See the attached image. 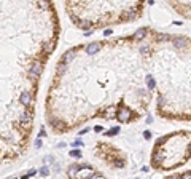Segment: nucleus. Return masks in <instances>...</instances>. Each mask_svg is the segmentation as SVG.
<instances>
[{"mask_svg": "<svg viewBox=\"0 0 191 179\" xmlns=\"http://www.w3.org/2000/svg\"><path fill=\"white\" fill-rule=\"evenodd\" d=\"M78 27L83 29V30H88V29L93 27V24H91L89 21H80V22H78Z\"/></svg>", "mask_w": 191, "mask_h": 179, "instance_id": "10", "label": "nucleus"}, {"mask_svg": "<svg viewBox=\"0 0 191 179\" xmlns=\"http://www.w3.org/2000/svg\"><path fill=\"white\" fill-rule=\"evenodd\" d=\"M116 133H118V128H113V130L107 131V133H105V134H107V136H115V134H116Z\"/></svg>", "mask_w": 191, "mask_h": 179, "instance_id": "13", "label": "nucleus"}, {"mask_svg": "<svg viewBox=\"0 0 191 179\" xmlns=\"http://www.w3.org/2000/svg\"><path fill=\"white\" fill-rule=\"evenodd\" d=\"M32 119H33V115L29 112V110H26V112L19 117V121H21V125H22L24 128H29V125L32 123Z\"/></svg>", "mask_w": 191, "mask_h": 179, "instance_id": "4", "label": "nucleus"}, {"mask_svg": "<svg viewBox=\"0 0 191 179\" xmlns=\"http://www.w3.org/2000/svg\"><path fill=\"white\" fill-rule=\"evenodd\" d=\"M73 56H75V50H69V51H66V53H64V56H62V59H61V61L67 62V61L73 59Z\"/></svg>", "mask_w": 191, "mask_h": 179, "instance_id": "8", "label": "nucleus"}, {"mask_svg": "<svg viewBox=\"0 0 191 179\" xmlns=\"http://www.w3.org/2000/svg\"><path fill=\"white\" fill-rule=\"evenodd\" d=\"M131 117H132V112L128 109V107H119L118 112H116V119L121 121V123H128V121H131Z\"/></svg>", "mask_w": 191, "mask_h": 179, "instance_id": "1", "label": "nucleus"}, {"mask_svg": "<svg viewBox=\"0 0 191 179\" xmlns=\"http://www.w3.org/2000/svg\"><path fill=\"white\" fill-rule=\"evenodd\" d=\"M100 43H97V42H93V43H89V45L86 46V53L88 55H96V53L100 50Z\"/></svg>", "mask_w": 191, "mask_h": 179, "instance_id": "7", "label": "nucleus"}, {"mask_svg": "<svg viewBox=\"0 0 191 179\" xmlns=\"http://www.w3.org/2000/svg\"><path fill=\"white\" fill-rule=\"evenodd\" d=\"M188 39L186 37H177V39H174V46L175 48H178V50H183V48H186L188 46Z\"/></svg>", "mask_w": 191, "mask_h": 179, "instance_id": "5", "label": "nucleus"}, {"mask_svg": "<svg viewBox=\"0 0 191 179\" xmlns=\"http://www.w3.org/2000/svg\"><path fill=\"white\" fill-rule=\"evenodd\" d=\"M146 86H148V90L155 88V80H153V77H146Z\"/></svg>", "mask_w": 191, "mask_h": 179, "instance_id": "11", "label": "nucleus"}, {"mask_svg": "<svg viewBox=\"0 0 191 179\" xmlns=\"http://www.w3.org/2000/svg\"><path fill=\"white\" fill-rule=\"evenodd\" d=\"M146 35H148V29H146V27H142V29L135 30L134 40H137V42H142L143 39H146Z\"/></svg>", "mask_w": 191, "mask_h": 179, "instance_id": "6", "label": "nucleus"}, {"mask_svg": "<svg viewBox=\"0 0 191 179\" xmlns=\"http://www.w3.org/2000/svg\"><path fill=\"white\" fill-rule=\"evenodd\" d=\"M143 138H145V139H150V138H151V133H150V131H145V133H143Z\"/></svg>", "mask_w": 191, "mask_h": 179, "instance_id": "16", "label": "nucleus"}, {"mask_svg": "<svg viewBox=\"0 0 191 179\" xmlns=\"http://www.w3.org/2000/svg\"><path fill=\"white\" fill-rule=\"evenodd\" d=\"M33 174H35V171H33V170H30L29 173H27V176H33Z\"/></svg>", "mask_w": 191, "mask_h": 179, "instance_id": "18", "label": "nucleus"}, {"mask_svg": "<svg viewBox=\"0 0 191 179\" xmlns=\"http://www.w3.org/2000/svg\"><path fill=\"white\" fill-rule=\"evenodd\" d=\"M19 102H21L22 106H26V107L32 106V94H30L29 91H22L21 96H19Z\"/></svg>", "mask_w": 191, "mask_h": 179, "instance_id": "3", "label": "nucleus"}, {"mask_svg": "<svg viewBox=\"0 0 191 179\" xmlns=\"http://www.w3.org/2000/svg\"><path fill=\"white\" fill-rule=\"evenodd\" d=\"M66 69H67V64L64 62V61H61L59 64H57V69H56V72H57V75H62L64 72H66Z\"/></svg>", "mask_w": 191, "mask_h": 179, "instance_id": "9", "label": "nucleus"}, {"mask_svg": "<svg viewBox=\"0 0 191 179\" xmlns=\"http://www.w3.org/2000/svg\"><path fill=\"white\" fill-rule=\"evenodd\" d=\"M21 179H29V176H22Z\"/></svg>", "mask_w": 191, "mask_h": 179, "instance_id": "20", "label": "nucleus"}, {"mask_svg": "<svg viewBox=\"0 0 191 179\" xmlns=\"http://www.w3.org/2000/svg\"><path fill=\"white\" fill-rule=\"evenodd\" d=\"M94 130H96V131H97V133H100V131H102V126H96V128H94Z\"/></svg>", "mask_w": 191, "mask_h": 179, "instance_id": "19", "label": "nucleus"}, {"mask_svg": "<svg viewBox=\"0 0 191 179\" xmlns=\"http://www.w3.org/2000/svg\"><path fill=\"white\" fill-rule=\"evenodd\" d=\"M70 157H73V158H80V157H81V152H80V150H77V149H75V150H70Z\"/></svg>", "mask_w": 191, "mask_h": 179, "instance_id": "12", "label": "nucleus"}, {"mask_svg": "<svg viewBox=\"0 0 191 179\" xmlns=\"http://www.w3.org/2000/svg\"><path fill=\"white\" fill-rule=\"evenodd\" d=\"M42 70H43V64L40 62V61H37V62H33L32 66H30L29 74H30L32 79H38V77L42 75Z\"/></svg>", "mask_w": 191, "mask_h": 179, "instance_id": "2", "label": "nucleus"}, {"mask_svg": "<svg viewBox=\"0 0 191 179\" xmlns=\"http://www.w3.org/2000/svg\"><path fill=\"white\" fill-rule=\"evenodd\" d=\"M40 173H42V174H43V176H46V174H49V170H48V168H46V166H43V168H42V170H40Z\"/></svg>", "mask_w": 191, "mask_h": 179, "instance_id": "15", "label": "nucleus"}, {"mask_svg": "<svg viewBox=\"0 0 191 179\" xmlns=\"http://www.w3.org/2000/svg\"><path fill=\"white\" fill-rule=\"evenodd\" d=\"M40 146H42V139H37V141H35V147L38 149Z\"/></svg>", "mask_w": 191, "mask_h": 179, "instance_id": "17", "label": "nucleus"}, {"mask_svg": "<svg viewBox=\"0 0 191 179\" xmlns=\"http://www.w3.org/2000/svg\"><path fill=\"white\" fill-rule=\"evenodd\" d=\"M180 179H191V171H186V173H183Z\"/></svg>", "mask_w": 191, "mask_h": 179, "instance_id": "14", "label": "nucleus"}]
</instances>
